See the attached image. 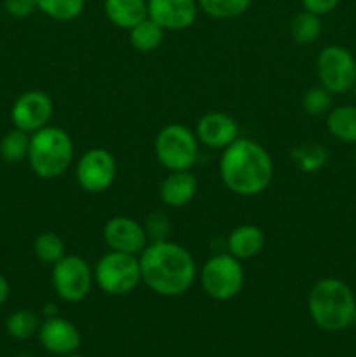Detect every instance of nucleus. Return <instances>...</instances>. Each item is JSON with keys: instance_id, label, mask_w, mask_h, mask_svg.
Here are the masks:
<instances>
[{"instance_id": "obj_4", "label": "nucleus", "mask_w": 356, "mask_h": 357, "mask_svg": "<svg viewBox=\"0 0 356 357\" xmlns=\"http://www.w3.org/2000/svg\"><path fill=\"white\" fill-rule=\"evenodd\" d=\"M28 162L42 180L59 178L73 160V142L68 132L56 126H45L30 135Z\"/></svg>"}, {"instance_id": "obj_5", "label": "nucleus", "mask_w": 356, "mask_h": 357, "mask_svg": "<svg viewBox=\"0 0 356 357\" xmlns=\"http://www.w3.org/2000/svg\"><path fill=\"white\" fill-rule=\"evenodd\" d=\"M156 157L168 171H191L199 159V139L184 124H168L157 132Z\"/></svg>"}, {"instance_id": "obj_18", "label": "nucleus", "mask_w": 356, "mask_h": 357, "mask_svg": "<svg viewBox=\"0 0 356 357\" xmlns=\"http://www.w3.org/2000/svg\"><path fill=\"white\" fill-rule=\"evenodd\" d=\"M103 9L112 24L128 31L149 17L147 0H105Z\"/></svg>"}, {"instance_id": "obj_26", "label": "nucleus", "mask_w": 356, "mask_h": 357, "mask_svg": "<svg viewBox=\"0 0 356 357\" xmlns=\"http://www.w3.org/2000/svg\"><path fill=\"white\" fill-rule=\"evenodd\" d=\"M198 6L215 20H232L250 7V0H198Z\"/></svg>"}, {"instance_id": "obj_36", "label": "nucleus", "mask_w": 356, "mask_h": 357, "mask_svg": "<svg viewBox=\"0 0 356 357\" xmlns=\"http://www.w3.org/2000/svg\"><path fill=\"white\" fill-rule=\"evenodd\" d=\"M353 324L356 326V309H355V316H353Z\"/></svg>"}, {"instance_id": "obj_6", "label": "nucleus", "mask_w": 356, "mask_h": 357, "mask_svg": "<svg viewBox=\"0 0 356 357\" xmlns=\"http://www.w3.org/2000/svg\"><path fill=\"white\" fill-rule=\"evenodd\" d=\"M94 282L107 295H128L142 282L138 257L119 253V251H108L98 260L96 267H94Z\"/></svg>"}, {"instance_id": "obj_15", "label": "nucleus", "mask_w": 356, "mask_h": 357, "mask_svg": "<svg viewBox=\"0 0 356 357\" xmlns=\"http://www.w3.org/2000/svg\"><path fill=\"white\" fill-rule=\"evenodd\" d=\"M38 340L42 347L56 356H66L80 347V331L70 321L54 316L47 317L38 328Z\"/></svg>"}, {"instance_id": "obj_33", "label": "nucleus", "mask_w": 356, "mask_h": 357, "mask_svg": "<svg viewBox=\"0 0 356 357\" xmlns=\"http://www.w3.org/2000/svg\"><path fill=\"white\" fill-rule=\"evenodd\" d=\"M58 309H56L54 305H45V309H44V314H45V319H47V317H54V316H58Z\"/></svg>"}, {"instance_id": "obj_29", "label": "nucleus", "mask_w": 356, "mask_h": 357, "mask_svg": "<svg viewBox=\"0 0 356 357\" xmlns=\"http://www.w3.org/2000/svg\"><path fill=\"white\" fill-rule=\"evenodd\" d=\"M145 232L147 236H149L150 243L168 239V234H170V220H168V216L159 211L152 213V215L147 218Z\"/></svg>"}, {"instance_id": "obj_16", "label": "nucleus", "mask_w": 356, "mask_h": 357, "mask_svg": "<svg viewBox=\"0 0 356 357\" xmlns=\"http://www.w3.org/2000/svg\"><path fill=\"white\" fill-rule=\"evenodd\" d=\"M198 192V180L191 171H170L159 187L161 202L168 208H184Z\"/></svg>"}, {"instance_id": "obj_37", "label": "nucleus", "mask_w": 356, "mask_h": 357, "mask_svg": "<svg viewBox=\"0 0 356 357\" xmlns=\"http://www.w3.org/2000/svg\"><path fill=\"white\" fill-rule=\"evenodd\" d=\"M355 169H356V152H355Z\"/></svg>"}, {"instance_id": "obj_25", "label": "nucleus", "mask_w": 356, "mask_h": 357, "mask_svg": "<svg viewBox=\"0 0 356 357\" xmlns=\"http://www.w3.org/2000/svg\"><path fill=\"white\" fill-rule=\"evenodd\" d=\"M6 326L7 333L13 338H16V340H28V338H31L34 335L38 333L40 323H38L37 314L31 312V310L21 309L10 314Z\"/></svg>"}, {"instance_id": "obj_34", "label": "nucleus", "mask_w": 356, "mask_h": 357, "mask_svg": "<svg viewBox=\"0 0 356 357\" xmlns=\"http://www.w3.org/2000/svg\"><path fill=\"white\" fill-rule=\"evenodd\" d=\"M61 357H84V356L75 354V352H72V354H66V356H61Z\"/></svg>"}, {"instance_id": "obj_24", "label": "nucleus", "mask_w": 356, "mask_h": 357, "mask_svg": "<svg viewBox=\"0 0 356 357\" xmlns=\"http://www.w3.org/2000/svg\"><path fill=\"white\" fill-rule=\"evenodd\" d=\"M30 150V135L14 128L0 142V157L7 162H20L27 159Z\"/></svg>"}, {"instance_id": "obj_17", "label": "nucleus", "mask_w": 356, "mask_h": 357, "mask_svg": "<svg viewBox=\"0 0 356 357\" xmlns=\"http://www.w3.org/2000/svg\"><path fill=\"white\" fill-rule=\"evenodd\" d=\"M264 230L251 223L236 227L227 237V253L237 260H250L264 250Z\"/></svg>"}, {"instance_id": "obj_28", "label": "nucleus", "mask_w": 356, "mask_h": 357, "mask_svg": "<svg viewBox=\"0 0 356 357\" xmlns=\"http://www.w3.org/2000/svg\"><path fill=\"white\" fill-rule=\"evenodd\" d=\"M293 155L299 159L300 167L306 171L318 169V167L323 166L325 160H327V152H325L323 146H320V145L304 146L302 150H297Z\"/></svg>"}, {"instance_id": "obj_3", "label": "nucleus", "mask_w": 356, "mask_h": 357, "mask_svg": "<svg viewBox=\"0 0 356 357\" xmlns=\"http://www.w3.org/2000/svg\"><path fill=\"white\" fill-rule=\"evenodd\" d=\"M311 319L325 331H342L353 324L356 298L348 282L337 278L320 279L307 298Z\"/></svg>"}, {"instance_id": "obj_22", "label": "nucleus", "mask_w": 356, "mask_h": 357, "mask_svg": "<svg viewBox=\"0 0 356 357\" xmlns=\"http://www.w3.org/2000/svg\"><path fill=\"white\" fill-rule=\"evenodd\" d=\"M34 253L42 264L54 265L65 257V241L54 232H42L35 237Z\"/></svg>"}, {"instance_id": "obj_21", "label": "nucleus", "mask_w": 356, "mask_h": 357, "mask_svg": "<svg viewBox=\"0 0 356 357\" xmlns=\"http://www.w3.org/2000/svg\"><path fill=\"white\" fill-rule=\"evenodd\" d=\"M290 33L297 44H313L321 33V16L304 9L293 17L290 24Z\"/></svg>"}, {"instance_id": "obj_14", "label": "nucleus", "mask_w": 356, "mask_h": 357, "mask_svg": "<svg viewBox=\"0 0 356 357\" xmlns=\"http://www.w3.org/2000/svg\"><path fill=\"white\" fill-rule=\"evenodd\" d=\"M194 132L201 145L223 150L239 138V126L230 115L222 112H208L199 119Z\"/></svg>"}, {"instance_id": "obj_23", "label": "nucleus", "mask_w": 356, "mask_h": 357, "mask_svg": "<svg viewBox=\"0 0 356 357\" xmlns=\"http://www.w3.org/2000/svg\"><path fill=\"white\" fill-rule=\"evenodd\" d=\"M37 9L56 21H72L82 14L86 0H35Z\"/></svg>"}, {"instance_id": "obj_19", "label": "nucleus", "mask_w": 356, "mask_h": 357, "mask_svg": "<svg viewBox=\"0 0 356 357\" xmlns=\"http://www.w3.org/2000/svg\"><path fill=\"white\" fill-rule=\"evenodd\" d=\"M327 129L335 139L356 145V105H341L327 114Z\"/></svg>"}, {"instance_id": "obj_13", "label": "nucleus", "mask_w": 356, "mask_h": 357, "mask_svg": "<svg viewBox=\"0 0 356 357\" xmlns=\"http://www.w3.org/2000/svg\"><path fill=\"white\" fill-rule=\"evenodd\" d=\"M150 20L164 31L187 30L198 17V0H147Z\"/></svg>"}, {"instance_id": "obj_38", "label": "nucleus", "mask_w": 356, "mask_h": 357, "mask_svg": "<svg viewBox=\"0 0 356 357\" xmlns=\"http://www.w3.org/2000/svg\"><path fill=\"white\" fill-rule=\"evenodd\" d=\"M20 357H34V356H20Z\"/></svg>"}, {"instance_id": "obj_9", "label": "nucleus", "mask_w": 356, "mask_h": 357, "mask_svg": "<svg viewBox=\"0 0 356 357\" xmlns=\"http://www.w3.org/2000/svg\"><path fill=\"white\" fill-rule=\"evenodd\" d=\"M318 79L332 94H344L356 82V59L342 45H327L321 49L316 61Z\"/></svg>"}, {"instance_id": "obj_10", "label": "nucleus", "mask_w": 356, "mask_h": 357, "mask_svg": "<svg viewBox=\"0 0 356 357\" xmlns=\"http://www.w3.org/2000/svg\"><path fill=\"white\" fill-rule=\"evenodd\" d=\"M115 174H117V164L114 155L105 149H89L77 160V183L91 194H100L110 188Z\"/></svg>"}, {"instance_id": "obj_8", "label": "nucleus", "mask_w": 356, "mask_h": 357, "mask_svg": "<svg viewBox=\"0 0 356 357\" xmlns=\"http://www.w3.org/2000/svg\"><path fill=\"white\" fill-rule=\"evenodd\" d=\"M51 281L59 298L68 303H77L89 295L94 282V272L84 258L77 255H65L52 265Z\"/></svg>"}, {"instance_id": "obj_20", "label": "nucleus", "mask_w": 356, "mask_h": 357, "mask_svg": "<svg viewBox=\"0 0 356 357\" xmlns=\"http://www.w3.org/2000/svg\"><path fill=\"white\" fill-rule=\"evenodd\" d=\"M164 30L150 17H145L142 23L129 30V44L140 52H152L163 44Z\"/></svg>"}, {"instance_id": "obj_27", "label": "nucleus", "mask_w": 356, "mask_h": 357, "mask_svg": "<svg viewBox=\"0 0 356 357\" xmlns=\"http://www.w3.org/2000/svg\"><path fill=\"white\" fill-rule=\"evenodd\" d=\"M332 105H334V94L321 84L309 87L302 96V110L313 117L327 115L332 110Z\"/></svg>"}, {"instance_id": "obj_12", "label": "nucleus", "mask_w": 356, "mask_h": 357, "mask_svg": "<svg viewBox=\"0 0 356 357\" xmlns=\"http://www.w3.org/2000/svg\"><path fill=\"white\" fill-rule=\"evenodd\" d=\"M105 244L110 251L138 257L150 243L145 227L129 216H114L103 227Z\"/></svg>"}, {"instance_id": "obj_1", "label": "nucleus", "mask_w": 356, "mask_h": 357, "mask_svg": "<svg viewBox=\"0 0 356 357\" xmlns=\"http://www.w3.org/2000/svg\"><path fill=\"white\" fill-rule=\"evenodd\" d=\"M142 282L161 296H180L192 288L198 275L194 257L173 241H154L138 255Z\"/></svg>"}, {"instance_id": "obj_32", "label": "nucleus", "mask_w": 356, "mask_h": 357, "mask_svg": "<svg viewBox=\"0 0 356 357\" xmlns=\"http://www.w3.org/2000/svg\"><path fill=\"white\" fill-rule=\"evenodd\" d=\"M7 296H9V282H7V279L0 274V305L6 302Z\"/></svg>"}, {"instance_id": "obj_35", "label": "nucleus", "mask_w": 356, "mask_h": 357, "mask_svg": "<svg viewBox=\"0 0 356 357\" xmlns=\"http://www.w3.org/2000/svg\"><path fill=\"white\" fill-rule=\"evenodd\" d=\"M351 93H353V98H355V101H356V82H355V86H353Z\"/></svg>"}, {"instance_id": "obj_31", "label": "nucleus", "mask_w": 356, "mask_h": 357, "mask_svg": "<svg viewBox=\"0 0 356 357\" xmlns=\"http://www.w3.org/2000/svg\"><path fill=\"white\" fill-rule=\"evenodd\" d=\"M300 2H302L306 10L318 14V16H323V14H328L330 10H334L341 0H300Z\"/></svg>"}, {"instance_id": "obj_7", "label": "nucleus", "mask_w": 356, "mask_h": 357, "mask_svg": "<svg viewBox=\"0 0 356 357\" xmlns=\"http://www.w3.org/2000/svg\"><path fill=\"white\" fill-rule=\"evenodd\" d=\"M199 281L209 298L227 302L243 289L244 271L241 260L229 253L215 255L202 265Z\"/></svg>"}, {"instance_id": "obj_30", "label": "nucleus", "mask_w": 356, "mask_h": 357, "mask_svg": "<svg viewBox=\"0 0 356 357\" xmlns=\"http://www.w3.org/2000/svg\"><path fill=\"white\" fill-rule=\"evenodd\" d=\"M3 7L13 17H28L37 10L35 0H3Z\"/></svg>"}, {"instance_id": "obj_2", "label": "nucleus", "mask_w": 356, "mask_h": 357, "mask_svg": "<svg viewBox=\"0 0 356 357\" xmlns=\"http://www.w3.org/2000/svg\"><path fill=\"white\" fill-rule=\"evenodd\" d=\"M223 185L232 194L253 197L271 185L274 164L260 143L248 138H237L223 149L218 166Z\"/></svg>"}, {"instance_id": "obj_11", "label": "nucleus", "mask_w": 356, "mask_h": 357, "mask_svg": "<svg viewBox=\"0 0 356 357\" xmlns=\"http://www.w3.org/2000/svg\"><path fill=\"white\" fill-rule=\"evenodd\" d=\"M52 114H54V103H52L51 96L38 89H31L21 94L10 108V119H13L14 128L28 132V135L49 126Z\"/></svg>"}]
</instances>
